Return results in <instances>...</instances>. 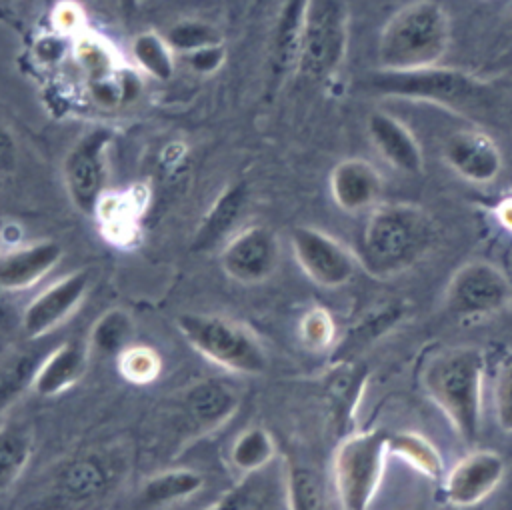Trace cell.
<instances>
[{
    "label": "cell",
    "mask_w": 512,
    "mask_h": 510,
    "mask_svg": "<svg viewBox=\"0 0 512 510\" xmlns=\"http://www.w3.org/2000/svg\"><path fill=\"white\" fill-rule=\"evenodd\" d=\"M86 362L88 350L82 342H62L40 360L36 374L32 378L34 392L44 398L62 394L80 380V376L86 370Z\"/></svg>",
    "instance_id": "cell-21"
},
{
    "label": "cell",
    "mask_w": 512,
    "mask_h": 510,
    "mask_svg": "<svg viewBox=\"0 0 512 510\" xmlns=\"http://www.w3.org/2000/svg\"><path fill=\"white\" fill-rule=\"evenodd\" d=\"M368 88L380 96L426 100L454 112L470 114L488 106L486 80L440 64L414 70H376L368 74Z\"/></svg>",
    "instance_id": "cell-4"
},
{
    "label": "cell",
    "mask_w": 512,
    "mask_h": 510,
    "mask_svg": "<svg viewBox=\"0 0 512 510\" xmlns=\"http://www.w3.org/2000/svg\"><path fill=\"white\" fill-rule=\"evenodd\" d=\"M300 338L302 342L310 348V350H324L328 348L334 340H336V324L332 314L322 308V306H314L310 308L302 318H300V326H298Z\"/></svg>",
    "instance_id": "cell-32"
},
{
    "label": "cell",
    "mask_w": 512,
    "mask_h": 510,
    "mask_svg": "<svg viewBox=\"0 0 512 510\" xmlns=\"http://www.w3.org/2000/svg\"><path fill=\"white\" fill-rule=\"evenodd\" d=\"M88 286L90 274L86 270H76L42 290L22 314V332L26 338H42L66 322L84 300Z\"/></svg>",
    "instance_id": "cell-14"
},
{
    "label": "cell",
    "mask_w": 512,
    "mask_h": 510,
    "mask_svg": "<svg viewBox=\"0 0 512 510\" xmlns=\"http://www.w3.org/2000/svg\"><path fill=\"white\" fill-rule=\"evenodd\" d=\"M484 370L486 358L480 348L454 346L432 354L422 372L428 396L468 446L480 436Z\"/></svg>",
    "instance_id": "cell-2"
},
{
    "label": "cell",
    "mask_w": 512,
    "mask_h": 510,
    "mask_svg": "<svg viewBox=\"0 0 512 510\" xmlns=\"http://www.w3.org/2000/svg\"><path fill=\"white\" fill-rule=\"evenodd\" d=\"M432 216L408 202L376 204L362 228L358 258L376 278H392L418 264L436 244Z\"/></svg>",
    "instance_id": "cell-1"
},
{
    "label": "cell",
    "mask_w": 512,
    "mask_h": 510,
    "mask_svg": "<svg viewBox=\"0 0 512 510\" xmlns=\"http://www.w3.org/2000/svg\"><path fill=\"white\" fill-rule=\"evenodd\" d=\"M512 304L508 276L486 260L462 264L450 278L444 296L448 316L456 320H478L500 314Z\"/></svg>",
    "instance_id": "cell-8"
},
{
    "label": "cell",
    "mask_w": 512,
    "mask_h": 510,
    "mask_svg": "<svg viewBox=\"0 0 512 510\" xmlns=\"http://www.w3.org/2000/svg\"><path fill=\"white\" fill-rule=\"evenodd\" d=\"M182 338L210 362L238 374L266 370V354L258 338L242 324L216 314L184 312L176 318Z\"/></svg>",
    "instance_id": "cell-6"
},
{
    "label": "cell",
    "mask_w": 512,
    "mask_h": 510,
    "mask_svg": "<svg viewBox=\"0 0 512 510\" xmlns=\"http://www.w3.org/2000/svg\"><path fill=\"white\" fill-rule=\"evenodd\" d=\"M116 462L102 452H84L62 462L54 474V490L60 502L90 504L108 494L118 482Z\"/></svg>",
    "instance_id": "cell-13"
},
{
    "label": "cell",
    "mask_w": 512,
    "mask_h": 510,
    "mask_svg": "<svg viewBox=\"0 0 512 510\" xmlns=\"http://www.w3.org/2000/svg\"><path fill=\"white\" fill-rule=\"evenodd\" d=\"M274 440L264 428H248L232 442L230 462L236 470L250 474L266 466L274 456Z\"/></svg>",
    "instance_id": "cell-28"
},
{
    "label": "cell",
    "mask_w": 512,
    "mask_h": 510,
    "mask_svg": "<svg viewBox=\"0 0 512 510\" xmlns=\"http://www.w3.org/2000/svg\"><path fill=\"white\" fill-rule=\"evenodd\" d=\"M32 434L24 426L0 428V494H4L24 472L32 456Z\"/></svg>",
    "instance_id": "cell-26"
},
{
    "label": "cell",
    "mask_w": 512,
    "mask_h": 510,
    "mask_svg": "<svg viewBox=\"0 0 512 510\" xmlns=\"http://www.w3.org/2000/svg\"><path fill=\"white\" fill-rule=\"evenodd\" d=\"M288 510H322L324 490L320 476L306 464L288 462L286 466Z\"/></svg>",
    "instance_id": "cell-29"
},
{
    "label": "cell",
    "mask_w": 512,
    "mask_h": 510,
    "mask_svg": "<svg viewBox=\"0 0 512 510\" xmlns=\"http://www.w3.org/2000/svg\"><path fill=\"white\" fill-rule=\"evenodd\" d=\"M408 304L402 300H390L384 302L364 316H360L348 330L346 338L338 346V362H348L352 354L358 350L370 346L378 338H382L386 332H390L402 318L406 316Z\"/></svg>",
    "instance_id": "cell-23"
},
{
    "label": "cell",
    "mask_w": 512,
    "mask_h": 510,
    "mask_svg": "<svg viewBox=\"0 0 512 510\" xmlns=\"http://www.w3.org/2000/svg\"><path fill=\"white\" fill-rule=\"evenodd\" d=\"M450 46V16L436 0H414L384 24L378 38L380 70L440 64Z\"/></svg>",
    "instance_id": "cell-3"
},
{
    "label": "cell",
    "mask_w": 512,
    "mask_h": 510,
    "mask_svg": "<svg viewBox=\"0 0 512 510\" xmlns=\"http://www.w3.org/2000/svg\"><path fill=\"white\" fill-rule=\"evenodd\" d=\"M498 218L500 222L512 230V198L504 200L500 206H498Z\"/></svg>",
    "instance_id": "cell-39"
},
{
    "label": "cell",
    "mask_w": 512,
    "mask_h": 510,
    "mask_svg": "<svg viewBox=\"0 0 512 510\" xmlns=\"http://www.w3.org/2000/svg\"><path fill=\"white\" fill-rule=\"evenodd\" d=\"M248 184L244 180L230 182L222 188V192L214 198L198 228L192 236V250L194 252H208L218 246L228 234L232 232L234 224L240 220L246 204H248Z\"/></svg>",
    "instance_id": "cell-18"
},
{
    "label": "cell",
    "mask_w": 512,
    "mask_h": 510,
    "mask_svg": "<svg viewBox=\"0 0 512 510\" xmlns=\"http://www.w3.org/2000/svg\"><path fill=\"white\" fill-rule=\"evenodd\" d=\"M500 66H498V70H500V74L504 76V78H508V80H512V52H508V54H504L502 58H500V62H498Z\"/></svg>",
    "instance_id": "cell-40"
},
{
    "label": "cell",
    "mask_w": 512,
    "mask_h": 510,
    "mask_svg": "<svg viewBox=\"0 0 512 510\" xmlns=\"http://www.w3.org/2000/svg\"><path fill=\"white\" fill-rule=\"evenodd\" d=\"M172 50L192 54L202 48L220 46L222 44V32L202 20H182L170 26L168 34L164 36Z\"/></svg>",
    "instance_id": "cell-31"
},
{
    "label": "cell",
    "mask_w": 512,
    "mask_h": 510,
    "mask_svg": "<svg viewBox=\"0 0 512 510\" xmlns=\"http://www.w3.org/2000/svg\"><path fill=\"white\" fill-rule=\"evenodd\" d=\"M496 420L502 430L512 432V358L502 366L494 388Z\"/></svg>",
    "instance_id": "cell-36"
},
{
    "label": "cell",
    "mask_w": 512,
    "mask_h": 510,
    "mask_svg": "<svg viewBox=\"0 0 512 510\" xmlns=\"http://www.w3.org/2000/svg\"><path fill=\"white\" fill-rule=\"evenodd\" d=\"M384 182L374 164L364 158H346L330 172V194L344 212L372 210L378 204Z\"/></svg>",
    "instance_id": "cell-16"
},
{
    "label": "cell",
    "mask_w": 512,
    "mask_h": 510,
    "mask_svg": "<svg viewBox=\"0 0 512 510\" xmlns=\"http://www.w3.org/2000/svg\"><path fill=\"white\" fill-rule=\"evenodd\" d=\"M390 432L372 428L348 434L332 460L334 490L342 510H368L386 470Z\"/></svg>",
    "instance_id": "cell-5"
},
{
    "label": "cell",
    "mask_w": 512,
    "mask_h": 510,
    "mask_svg": "<svg viewBox=\"0 0 512 510\" xmlns=\"http://www.w3.org/2000/svg\"><path fill=\"white\" fill-rule=\"evenodd\" d=\"M62 258L60 244L52 240L34 242L0 256V288L24 290L44 278Z\"/></svg>",
    "instance_id": "cell-19"
},
{
    "label": "cell",
    "mask_w": 512,
    "mask_h": 510,
    "mask_svg": "<svg viewBox=\"0 0 512 510\" xmlns=\"http://www.w3.org/2000/svg\"><path fill=\"white\" fill-rule=\"evenodd\" d=\"M16 164V146L10 132L0 124V172H10Z\"/></svg>",
    "instance_id": "cell-38"
},
{
    "label": "cell",
    "mask_w": 512,
    "mask_h": 510,
    "mask_svg": "<svg viewBox=\"0 0 512 510\" xmlns=\"http://www.w3.org/2000/svg\"><path fill=\"white\" fill-rule=\"evenodd\" d=\"M238 406V394L226 382L202 380L184 394V412L200 430H212L226 422Z\"/></svg>",
    "instance_id": "cell-22"
},
{
    "label": "cell",
    "mask_w": 512,
    "mask_h": 510,
    "mask_svg": "<svg viewBox=\"0 0 512 510\" xmlns=\"http://www.w3.org/2000/svg\"><path fill=\"white\" fill-rule=\"evenodd\" d=\"M446 164L464 180L474 184L492 182L502 170V154L496 142L472 128L452 132L442 148Z\"/></svg>",
    "instance_id": "cell-15"
},
{
    "label": "cell",
    "mask_w": 512,
    "mask_h": 510,
    "mask_svg": "<svg viewBox=\"0 0 512 510\" xmlns=\"http://www.w3.org/2000/svg\"><path fill=\"white\" fill-rule=\"evenodd\" d=\"M390 454L404 460L410 468L424 474L426 478H440L444 474V460L438 448L424 434L414 430L390 432L388 440Z\"/></svg>",
    "instance_id": "cell-24"
},
{
    "label": "cell",
    "mask_w": 512,
    "mask_h": 510,
    "mask_svg": "<svg viewBox=\"0 0 512 510\" xmlns=\"http://www.w3.org/2000/svg\"><path fill=\"white\" fill-rule=\"evenodd\" d=\"M76 56L80 64L86 68V72L92 76V80H106L110 68H112V56L110 50L100 42L92 38H82L76 44Z\"/></svg>",
    "instance_id": "cell-35"
},
{
    "label": "cell",
    "mask_w": 512,
    "mask_h": 510,
    "mask_svg": "<svg viewBox=\"0 0 512 510\" xmlns=\"http://www.w3.org/2000/svg\"><path fill=\"white\" fill-rule=\"evenodd\" d=\"M368 136L378 154L404 174H420L424 156L410 128L388 112H372L368 118Z\"/></svg>",
    "instance_id": "cell-17"
},
{
    "label": "cell",
    "mask_w": 512,
    "mask_h": 510,
    "mask_svg": "<svg viewBox=\"0 0 512 510\" xmlns=\"http://www.w3.org/2000/svg\"><path fill=\"white\" fill-rule=\"evenodd\" d=\"M112 140L108 128L86 132L64 158V182L74 206L84 214H94L104 196L106 148Z\"/></svg>",
    "instance_id": "cell-9"
},
{
    "label": "cell",
    "mask_w": 512,
    "mask_h": 510,
    "mask_svg": "<svg viewBox=\"0 0 512 510\" xmlns=\"http://www.w3.org/2000/svg\"><path fill=\"white\" fill-rule=\"evenodd\" d=\"M290 246L302 272L318 286L340 288L352 280L356 256L330 234L314 226H294Z\"/></svg>",
    "instance_id": "cell-10"
},
{
    "label": "cell",
    "mask_w": 512,
    "mask_h": 510,
    "mask_svg": "<svg viewBox=\"0 0 512 510\" xmlns=\"http://www.w3.org/2000/svg\"><path fill=\"white\" fill-rule=\"evenodd\" d=\"M118 366L126 380L134 384H146L156 378L160 370V360L154 350L146 346H136V348H126L118 356Z\"/></svg>",
    "instance_id": "cell-34"
},
{
    "label": "cell",
    "mask_w": 512,
    "mask_h": 510,
    "mask_svg": "<svg viewBox=\"0 0 512 510\" xmlns=\"http://www.w3.org/2000/svg\"><path fill=\"white\" fill-rule=\"evenodd\" d=\"M224 58H226V50L220 44V46H210V48H202L188 54V64L198 74H212L224 64Z\"/></svg>",
    "instance_id": "cell-37"
},
{
    "label": "cell",
    "mask_w": 512,
    "mask_h": 510,
    "mask_svg": "<svg viewBox=\"0 0 512 510\" xmlns=\"http://www.w3.org/2000/svg\"><path fill=\"white\" fill-rule=\"evenodd\" d=\"M136 64L156 80H168L174 74V56L168 40L158 32H142L132 42Z\"/></svg>",
    "instance_id": "cell-30"
},
{
    "label": "cell",
    "mask_w": 512,
    "mask_h": 510,
    "mask_svg": "<svg viewBox=\"0 0 512 510\" xmlns=\"http://www.w3.org/2000/svg\"><path fill=\"white\" fill-rule=\"evenodd\" d=\"M134 334V322L124 308H110L98 316L90 332V346L106 356L122 354Z\"/></svg>",
    "instance_id": "cell-27"
},
{
    "label": "cell",
    "mask_w": 512,
    "mask_h": 510,
    "mask_svg": "<svg viewBox=\"0 0 512 510\" xmlns=\"http://www.w3.org/2000/svg\"><path fill=\"white\" fill-rule=\"evenodd\" d=\"M348 22L346 0L306 2L298 76L308 82H322L342 66L348 50Z\"/></svg>",
    "instance_id": "cell-7"
},
{
    "label": "cell",
    "mask_w": 512,
    "mask_h": 510,
    "mask_svg": "<svg viewBox=\"0 0 512 510\" xmlns=\"http://www.w3.org/2000/svg\"><path fill=\"white\" fill-rule=\"evenodd\" d=\"M306 2L308 0H284L278 12L270 40V72L276 82H282L298 70Z\"/></svg>",
    "instance_id": "cell-20"
},
{
    "label": "cell",
    "mask_w": 512,
    "mask_h": 510,
    "mask_svg": "<svg viewBox=\"0 0 512 510\" xmlns=\"http://www.w3.org/2000/svg\"><path fill=\"white\" fill-rule=\"evenodd\" d=\"M278 256L280 248L274 230L264 224H252L224 244L220 264L232 280L256 284L274 274Z\"/></svg>",
    "instance_id": "cell-11"
},
{
    "label": "cell",
    "mask_w": 512,
    "mask_h": 510,
    "mask_svg": "<svg viewBox=\"0 0 512 510\" xmlns=\"http://www.w3.org/2000/svg\"><path fill=\"white\" fill-rule=\"evenodd\" d=\"M504 472L506 462L498 452L476 448L446 472L442 494L452 506H474L496 490L504 478Z\"/></svg>",
    "instance_id": "cell-12"
},
{
    "label": "cell",
    "mask_w": 512,
    "mask_h": 510,
    "mask_svg": "<svg viewBox=\"0 0 512 510\" xmlns=\"http://www.w3.org/2000/svg\"><path fill=\"white\" fill-rule=\"evenodd\" d=\"M40 360L30 354H14L0 366V406L10 400L22 386L30 384Z\"/></svg>",
    "instance_id": "cell-33"
},
{
    "label": "cell",
    "mask_w": 512,
    "mask_h": 510,
    "mask_svg": "<svg viewBox=\"0 0 512 510\" xmlns=\"http://www.w3.org/2000/svg\"><path fill=\"white\" fill-rule=\"evenodd\" d=\"M204 484V478L188 468H176L160 472L146 480L140 490V504L146 508L164 506L196 494Z\"/></svg>",
    "instance_id": "cell-25"
}]
</instances>
